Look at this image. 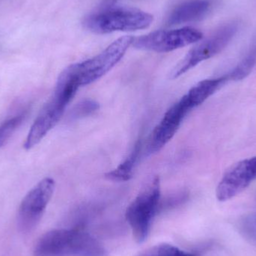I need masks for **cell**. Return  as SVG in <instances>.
Wrapping results in <instances>:
<instances>
[{"label":"cell","mask_w":256,"mask_h":256,"mask_svg":"<svg viewBox=\"0 0 256 256\" xmlns=\"http://www.w3.org/2000/svg\"><path fill=\"white\" fill-rule=\"evenodd\" d=\"M34 256H106L102 244L78 230H54L44 234L34 246Z\"/></svg>","instance_id":"6da1fadb"},{"label":"cell","mask_w":256,"mask_h":256,"mask_svg":"<svg viewBox=\"0 0 256 256\" xmlns=\"http://www.w3.org/2000/svg\"><path fill=\"white\" fill-rule=\"evenodd\" d=\"M70 100L54 92L34 120L24 144L26 150L37 146L61 120Z\"/></svg>","instance_id":"ba28073f"},{"label":"cell","mask_w":256,"mask_h":256,"mask_svg":"<svg viewBox=\"0 0 256 256\" xmlns=\"http://www.w3.org/2000/svg\"><path fill=\"white\" fill-rule=\"evenodd\" d=\"M238 30V25L236 22H230L221 26L208 38L198 42L172 70L170 78L176 79L200 63L222 52L236 36Z\"/></svg>","instance_id":"5b68a950"},{"label":"cell","mask_w":256,"mask_h":256,"mask_svg":"<svg viewBox=\"0 0 256 256\" xmlns=\"http://www.w3.org/2000/svg\"><path fill=\"white\" fill-rule=\"evenodd\" d=\"M212 6V0H186L172 10L167 25L172 26L201 20L208 14Z\"/></svg>","instance_id":"8fae6325"},{"label":"cell","mask_w":256,"mask_h":256,"mask_svg":"<svg viewBox=\"0 0 256 256\" xmlns=\"http://www.w3.org/2000/svg\"><path fill=\"white\" fill-rule=\"evenodd\" d=\"M142 149L140 140L136 142L129 156L116 168L105 174V178L112 182H124L130 180L134 174L136 164L140 158Z\"/></svg>","instance_id":"4fadbf2b"},{"label":"cell","mask_w":256,"mask_h":256,"mask_svg":"<svg viewBox=\"0 0 256 256\" xmlns=\"http://www.w3.org/2000/svg\"><path fill=\"white\" fill-rule=\"evenodd\" d=\"M138 256H196L190 252H185L177 246L168 244L155 245L143 251Z\"/></svg>","instance_id":"2e32d148"},{"label":"cell","mask_w":256,"mask_h":256,"mask_svg":"<svg viewBox=\"0 0 256 256\" xmlns=\"http://www.w3.org/2000/svg\"><path fill=\"white\" fill-rule=\"evenodd\" d=\"M192 109L184 96L166 111L150 134L147 148L148 154L160 152L172 138L184 118Z\"/></svg>","instance_id":"9c48e42d"},{"label":"cell","mask_w":256,"mask_h":256,"mask_svg":"<svg viewBox=\"0 0 256 256\" xmlns=\"http://www.w3.org/2000/svg\"><path fill=\"white\" fill-rule=\"evenodd\" d=\"M160 200V182L156 176L140 191L126 210V218L132 236L141 244L148 236Z\"/></svg>","instance_id":"3957f363"},{"label":"cell","mask_w":256,"mask_h":256,"mask_svg":"<svg viewBox=\"0 0 256 256\" xmlns=\"http://www.w3.org/2000/svg\"><path fill=\"white\" fill-rule=\"evenodd\" d=\"M256 63V49L250 52L234 69L228 72L232 80H242L252 72Z\"/></svg>","instance_id":"9a60e30c"},{"label":"cell","mask_w":256,"mask_h":256,"mask_svg":"<svg viewBox=\"0 0 256 256\" xmlns=\"http://www.w3.org/2000/svg\"><path fill=\"white\" fill-rule=\"evenodd\" d=\"M134 39L132 36L120 37L98 55L72 64L79 85H90L108 74L123 58Z\"/></svg>","instance_id":"277c9868"},{"label":"cell","mask_w":256,"mask_h":256,"mask_svg":"<svg viewBox=\"0 0 256 256\" xmlns=\"http://www.w3.org/2000/svg\"><path fill=\"white\" fill-rule=\"evenodd\" d=\"M26 117V112L24 111L18 115L14 116L12 118L6 120L4 122L0 124V148L13 136L15 131L25 120Z\"/></svg>","instance_id":"5bb4252c"},{"label":"cell","mask_w":256,"mask_h":256,"mask_svg":"<svg viewBox=\"0 0 256 256\" xmlns=\"http://www.w3.org/2000/svg\"><path fill=\"white\" fill-rule=\"evenodd\" d=\"M98 108L99 105L94 100H84L75 106L72 112V116L74 118H80L94 112Z\"/></svg>","instance_id":"e0dca14e"},{"label":"cell","mask_w":256,"mask_h":256,"mask_svg":"<svg viewBox=\"0 0 256 256\" xmlns=\"http://www.w3.org/2000/svg\"><path fill=\"white\" fill-rule=\"evenodd\" d=\"M105 1H106V2L108 3V4H114L117 0H105Z\"/></svg>","instance_id":"d6986e66"},{"label":"cell","mask_w":256,"mask_h":256,"mask_svg":"<svg viewBox=\"0 0 256 256\" xmlns=\"http://www.w3.org/2000/svg\"><path fill=\"white\" fill-rule=\"evenodd\" d=\"M230 81L232 78L228 73L219 78L204 80L192 86L185 96L191 106L195 108L204 103L222 86Z\"/></svg>","instance_id":"7c38bea8"},{"label":"cell","mask_w":256,"mask_h":256,"mask_svg":"<svg viewBox=\"0 0 256 256\" xmlns=\"http://www.w3.org/2000/svg\"><path fill=\"white\" fill-rule=\"evenodd\" d=\"M200 30L186 26L176 30H158L134 39L136 49L156 52H168L202 40Z\"/></svg>","instance_id":"8992f818"},{"label":"cell","mask_w":256,"mask_h":256,"mask_svg":"<svg viewBox=\"0 0 256 256\" xmlns=\"http://www.w3.org/2000/svg\"><path fill=\"white\" fill-rule=\"evenodd\" d=\"M244 228L246 236L256 240V215L246 220Z\"/></svg>","instance_id":"ac0fdd59"},{"label":"cell","mask_w":256,"mask_h":256,"mask_svg":"<svg viewBox=\"0 0 256 256\" xmlns=\"http://www.w3.org/2000/svg\"><path fill=\"white\" fill-rule=\"evenodd\" d=\"M256 180V156L234 164L226 172L216 188V198L220 202L228 201Z\"/></svg>","instance_id":"30bf717a"},{"label":"cell","mask_w":256,"mask_h":256,"mask_svg":"<svg viewBox=\"0 0 256 256\" xmlns=\"http://www.w3.org/2000/svg\"><path fill=\"white\" fill-rule=\"evenodd\" d=\"M153 15L140 9L128 7H110L88 15L82 25L96 34L115 32H134L148 28Z\"/></svg>","instance_id":"7a4b0ae2"},{"label":"cell","mask_w":256,"mask_h":256,"mask_svg":"<svg viewBox=\"0 0 256 256\" xmlns=\"http://www.w3.org/2000/svg\"><path fill=\"white\" fill-rule=\"evenodd\" d=\"M55 189V180L45 178L27 192L18 209V224L20 231L30 232L37 226Z\"/></svg>","instance_id":"52a82bcc"}]
</instances>
